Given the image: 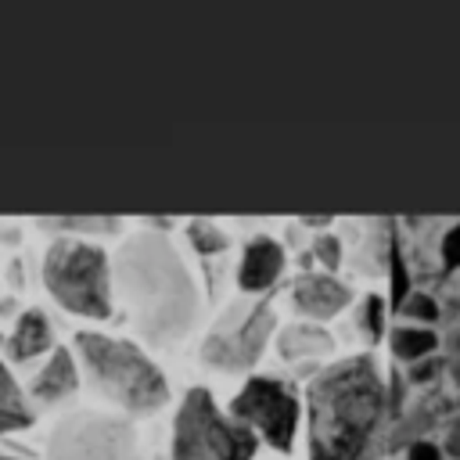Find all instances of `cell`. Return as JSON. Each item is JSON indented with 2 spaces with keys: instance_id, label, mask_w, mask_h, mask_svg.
I'll list each match as a JSON object with an SVG mask.
<instances>
[{
  "instance_id": "27",
  "label": "cell",
  "mask_w": 460,
  "mask_h": 460,
  "mask_svg": "<svg viewBox=\"0 0 460 460\" xmlns=\"http://www.w3.org/2000/svg\"><path fill=\"white\" fill-rule=\"evenodd\" d=\"M453 406H456V413H460V392H456V399H453Z\"/></svg>"
},
{
  "instance_id": "6",
  "label": "cell",
  "mask_w": 460,
  "mask_h": 460,
  "mask_svg": "<svg viewBox=\"0 0 460 460\" xmlns=\"http://www.w3.org/2000/svg\"><path fill=\"white\" fill-rule=\"evenodd\" d=\"M273 323H277V316L266 298L234 302L205 334L201 359L212 367H223V370H244L262 356V349L273 334Z\"/></svg>"
},
{
  "instance_id": "25",
  "label": "cell",
  "mask_w": 460,
  "mask_h": 460,
  "mask_svg": "<svg viewBox=\"0 0 460 460\" xmlns=\"http://www.w3.org/2000/svg\"><path fill=\"white\" fill-rule=\"evenodd\" d=\"M402 460H446V453H442V446L435 442V438H413L410 446H406V456Z\"/></svg>"
},
{
  "instance_id": "9",
  "label": "cell",
  "mask_w": 460,
  "mask_h": 460,
  "mask_svg": "<svg viewBox=\"0 0 460 460\" xmlns=\"http://www.w3.org/2000/svg\"><path fill=\"white\" fill-rule=\"evenodd\" d=\"M291 298L295 305L313 316V320H327L334 313H341L349 302H352V288L345 280H338L334 273H316V270H305L295 277V288H291Z\"/></svg>"
},
{
  "instance_id": "7",
  "label": "cell",
  "mask_w": 460,
  "mask_h": 460,
  "mask_svg": "<svg viewBox=\"0 0 460 460\" xmlns=\"http://www.w3.org/2000/svg\"><path fill=\"white\" fill-rule=\"evenodd\" d=\"M133 428L108 413H72L47 442V460H133Z\"/></svg>"
},
{
  "instance_id": "22",
  "label": "cell",
  "mask_w": 460,
  "mask_h": 460,
  "mask_svg": "<svg viewBox=\"0 0 460 460\" xmlns=\"http://www.w3.org/2000/svg\"><path fill=\"white\" fill-rule=\"evenodd\" d=\"M438 259L446 270H460V219L449 223L442 230V241H438Z\"/></svg>"
},
{
  "instance_id": "12",
  "label": "cell",
  "mask_w": 460,
  "mask_h": 460,
  "mask_svg": "<svg viewBox=\"0 0 460 460\" xmlns=\"http://www.w3.org/2000/svg\"><path fill=\"white\" fill-rule=\"evenodd\" d=\"M75 385H79L75 359H72L68 349H58V352L43 363V370L32 377V395H36V399H47V402H58V399H65Z\"/></svg>"
},
{
  "instance_id": "19",
  "label": "cell",
  "mask_w": 460,
  "mask_h": 460,
  "mask_svg": "<svg viewBox=\"0 0 460 460\" xmlns=\"http://www.w3.org/2000/svg\"><path fill=\"white\" fill-rule=\"evenodd\" d=\"M187 234H190V244H194L201 255H216V252L226 248V234H223L212 219H190Z\"/></svg>"
},
{
  "instance_id": "2",
  "label": "cell",
  "mask_w": 460,
  "mask_h": 460,
  "mask_svg": "<svg viewBox=\"0 0 460 460\" xmlns=\"http://www.w3.org/2000/svg\"><path fill=\"white\" fill-rule=\"evenodd\" d=\"M115 288L137 323L155 345L180 341L198 316V288L162 234H137L115 255Z\"/></svg>"
},
{
  "instance_id": "5",
  "label": "cell",
  "mask_w": 460,
  "mask_h": 460,
  "mask_svg": "<svg viewBox=\"0 0 460 460\" xmlns=\"http://www.w3.org/2000/svg\"><path fill=\"white\" fill-rule=\"evenodd\" d=\"M255 431L219 413L208 388H190L176 410L172 456L176 460H252Z\"/></svg>"
},
{
  "instance_id": "20",
  "label": "cell",
  "mask_w": 460,
  "mask_h": 460,
  "mask_svg": "<svg viewBox=\"0 0 460 460\" xmlns=\"http://www.w3.org/2000/svg\"><path fill=\"white\" fill-rule=\"evenodd\" d=\"M438 374H446V359H442V352H435V356H428V359H417V363H410V370H406L410 385H435Z\"/></svg>"
},
{
  "instance_id": "23",
  "label": "cell",
  "mask_w": 460,
  "mask_h": 460,
  "mask_svg": "<svg viewBox=\"0 0 460 460\" xmlns=\"http://www.w3.org/2000/svg\"><path fill=\"white\" fill-rule=\"evenodd\" d=\"M442 345H446V352H442V359H446V374H449V381H453L456 392H460V323L449 327V334L442 338Z\"/></svg>"
},
{
  "instance_id": "11",
  "label": "cell",
  "mask_w": 460,
  "mask_h": 460,
  "mask_svg": "<svg viewBox=\"0 0 460 460\" xmlns=\"http://www.w3.org/2000/svg\"><path fill=\"white\" fill-rule=\"evenodd\" d=\"M388 345H392V356L402 359L406 367L417 363V359H428L435 352H442V334L435 327H424V323H395L388 331Z\"/></svg>"
},
{
  "instance_id": "26",
  "label": "cell",
  "mask_w": 460,
  "mask_h": 460,
  "mask_svg": "<svg viewBox=\"0 0 460 460\" xmlns=\"http://www.w3.org/2000/svg\"><path fill=\"white\" fill-rule=\"evenodd\" d=\"M302 223H305V226H327V223H331V216H305Z\"/></svg>"
},
{
  "instance_id": "4",
  "label": "cell",
  "mask_w": 460,
  "mask_h": 460,
  "mask_svg": "<svg viewBox=\"0 0 460 460\" xmlns=\"http://www.w3.org/2000/svg\"><path fill=\"white\" fill-rule=\"evenodd\" d=\"M43 280L54 302L79 316L104 320L111 313V266L97 244L61 237L47 248Z\"/></svg>"
},
{
  "instance_id": "24",
  "label": "cell",
  "mask_w": 460,
  "mask_h": 460,
  "mask_svg": "<svg viewBox=\"0 0 460 460\" xmlns=\"http://www.w3.org/2000/svg\"><path fill=\"white\" fill-rule=\"evenodd\" d=\"M442 453L449 456V460H460V413H453V417H446L442 420Z\"/></svg>"
},
{
  "instance_id": "14",
  "label": "cell",
  "mask_w": 460,
  "mask_h": 460,
  "mask_svg": "<svg viewBox=\"0 0 460 460\" xmlns=\"http://www.w3.org/2000/svg\"><path fill=\"white\" fill-rule=\"evenodd\" d=\"M47 345H50V323H47V316H43L40 309L22 313L18 323H14V334H11V341H7L11 356H14V359H32V356H40Z\"/></svg>"
},
{
  "instance_id": "10",
  "label": "cell",
  "mask_w": 460,
  "mask_h": 460,
  "mask_svg": "<svg viewBox=\"0 0 460 460\" xmlns=\"http://www.w3.org/2000/svg\"><path fill=\"white\" fill-rule=\"evenodd\" d=\"M280 270H284V248H280L273 237L259 234V237L248 241V248H244V255H241L237 284H241L244 291L259 295V291H266V288L280 277Z\"/></svg>"
},
{
  "instance_id": "3",
  "label": "cell",
  "mask_w": 460,
  "mask_h": 460,
  "mask_svg": "<svg viewBox=\"0 0 460 460\" xmlns=\"http://www.w3.org/2000/svg\"><path fill=\"white\" fill-rule=\"evenodd\" d=\"M75 345L93 385L129 413H155L169 399V385L162 370L140 345L101 331H79Z\"/></svg>"
},
{
  "instance_id": "1",
  "label": "cell",
  "mask_w": 460,
  "mask_h": 460,
  "mask_svg": "<svg viewBox=\"0 0 460 460\" xmlns=\"http://www.w3.org/2000/svg\"><path fill=\"white\" fill-rule=\"evenodd\" d=\"M309 460H374L388 442L392 395L370 352L323 367L305 392Z\"/></svg>"
},
{
  "instance_id": "21",
  "label": "cell",
  "mask_w": 460,
  "mask_h": 460,
  "mask_svg": "<svg viewBox=\"0 0 460 460\" xmlns=\"http://www.w3.org/2000/svg\"><path fill=\"white\" fill-rule=\"evenodd\" d=\"M313 255L323 262V273H334L341 266V241L334 234H320L313 241Z\"/></svg>"
},
{
  "instance_id": "16",
  "label": "cell",
  "mask_w": 460,
  "mask_h": 460,
  "mask_svg": "<svg viewBox=\"0 0 460 460\" xmlns=\"http://www.w3.org/2000/svg\"><path fill=\"white\" fill-rule=\"evenodd\" d=\"M356 327H359V334H363L370 345H377V341L385 338V331H388V302H385L377 291L363 295V302H359V309H356Z\"/></svg>"
},
{
  "instance_id": "28",
  "label": "cell",
  "mask_w": 460,
  "mask_h": 460,
  "mask_svg": "<svg viewBox=\"0 0 460 460\" xmlns=\"http://www.w3.org/2000/svg\"><path fill=\"white\" fill-rule=\"evenodd\" d=\"M0 460H14V456H0Z\"/></svg>"
},
{
  "instance_id": "17",
  "label": "cell",
  "mask_w": 460,
  "mask_h": 460,
  "mask_svg": "<svg viewBox=\"0 0 460 460\" xmlns=\"http://www.w3.org/2000/svg\"><path fill=\"white\" fill-rule=\"evenodd\" d=\"M395 309H399V316H406V323L435 327V323L442 320V305H438V298H435L431 291H424V288H413Z\"/></svg>"
},
{
  "instance_id": "8",
  "label": "cell",
  "mask_w": 460,
  "mask_h": 460,
  "mask_svg": "<svg viewBox=\"0 0 460 460\" xmlns=\"http://www.w3.org/2000/svg\"><path fill=\"white\" fill-rule=\"evenodd\" d=\"M234 417L259 431L273 449L288 453L295 446V431H298V399L295 392L266 374H255L244 381V388L234 399Z\"/></svg>"
},
{
  "instance_id": "15",
  "label": "cell",
  "mask_w": 460,
  "mask_h": 460,
  "mask_svg": "<svg viewBox=\"0 0 460 460\" xmlns=\"http://www.w3.org/2000/svg\"><path fill=\"white\" fill-rule=\"evenodd\" d=\"M29 420H32V413H29V406L22 399V388L11 377V370L0 363V435L14 431V428H25Z\"/></svg>"
},
{
  "instance_id": "13",
  "label": "cell",
  "mask_w": 460,
  "mask_h": 460,
  "mask_svg": "<svg viewBox=\"0 0 460 460\" xmlns=\"http://www.w3.org/2000/svg\"><path fill=\"white\" fill-rule=\"evenodd\" d=\"M334 349L331 331L320 323H288L280 331V356L284 359H305V356H323Z\"/></svg>"
},
{
  "instance_id": "18",
  "label": "cell",
  "mask_w": 460,
  "mask_h": 460,
  "mask_svg": "<svg viewBox=\"0 0 460 460\" xmlns=\"http://www.w3.org/2000/svg\"><path fill=\"white\" fill-rule=\"evenodd\" d=\"M40 226H50V230H119V216H40Z\"/></svg>"
}]
</instances>
